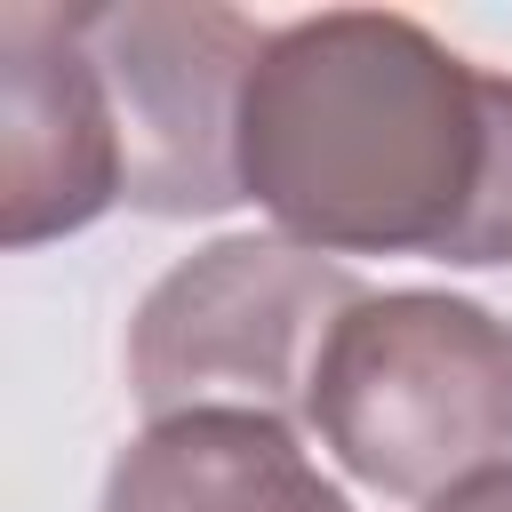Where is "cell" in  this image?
<instances>
[{"label":"cell","mask_w":512,"mask_h":512,"mask_svg":"<svg viewBox=\"0 0 512 512\" xmlns=\"http://www.w3.org/2000/svg\"><path fill=\"white\" fill-rule=\"evenodd\" d=\"M504 136V72L392 8L272 24L240 104V192L312 256L456 264Z\"/></svg>","instance_id":"1"},{"label":"cell","mask_w":512,"mask_h":512,"mask_svg":"<svg viewBox=\"0 0 512 512\" xmlns=\"http://www.w3.org/2000/svg\"><path fill=\"white\" fill-rule=\"evenodd\" d=\"M304 432L408 504L512 464V320L448 288H368L320 344Z\"/></svg>","instance_id":"2"},{"label":"cell","mask_w":512,"mask_h":512,"mask_svg":"<svg viewBox=\"0 0 512 512\" xmlns=\"http://www.w3.org/2000/svg\"><path fill=\"white\" fill-rule=\"evenodd\" d=\"M368 296L336 256H312L280 232H224L168 264L128 320V400L160 416H280L304 424V392L328 328Z\"/></svg>","instance_id":"3"},{"label":"cell","mask_w":512,"mask_h":512,"mask_svg":"<svg viewBox=\"0 0 512 512\" xmlns=\"http://www.w3.org/2000/svg\"><path fill=\"white\" fill-rule=\"evenodd\" d=\"M88 56L112 88L128 208L224 216L240 208V104L264 56V24L208 0H96L80 8Z\"/></svg>","instance_id":"4"},{"label":"cell","mask_w":512,"mask_h":512,"mask_svg":"<svg viewBox=\"0 0 512 512\" xmlns=\"http://www.w3.org/2000/svg\"><path fill=\"white\" fill-rule=\"evenodd\" d=\"M128 200L112 88L88 56L80 8H0V240L40 248L88 232Z\"/></svg>","instance_id":"5"},{"label":"cell","mask_w":512,"mask_h":512,"mask_svg":"<svg viewBox=\"0 0 512 512\" xmlns=\"http://www.w3.org/2000/svg\"><path fill=\"white\" fill-rule=\"evenodd\" d=\"M104 512H352V496L304 456V424L208 408L144 424L104 472Z\"/></svg>","instance_id":"6"},{"label":"cell","mask_w":512,"mask_h":512,"mask_svg":"<svg viewBox=\"0 0 512 512\" xmlns=\"http://www.w3.org/2000/svg\"><path fill=\"white\" fill-rule=\"evenodd\" d=\"M424 512H512V464H488L472 480H456L448 496H432Z\"/></svg>","instance_id":"7"}]
</instances>
